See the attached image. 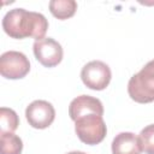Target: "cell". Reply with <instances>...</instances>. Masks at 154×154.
Instances as JSON below:
<instances>
[{
	"mask_svg": "<svg viewBox=\"0 0 154 154\" xmlns=\"http://www.w3.org/2000/svg\"><path fill=\"white\" fill-rule=\"evenodd\" d=\"M30 71V63L22 52L8 51L0 57V73L7 79L24 78Z\"/></svg>",
	"mask_w": 154,
	"mask_h": 154,
	"instance_id": "cell-5",
	"label": "cell"
},
{
	"mask_svg": "<svg viewBox=\"0 0 154 154\" xmlns=\"http://www.w3.org/2000/svg\"><path fill=\"white\" fill-rule=\"evenodd\" d=\"M19 125V118L12 108H0V132H13Z\"/></svg>",
	"mask_w": 154,
	"mask_h": 154,
	"instance_id": "cell-12",
	"label": "cell"
},
{
	"mask_svg": "<svg viewBox=\"0 0 154 154\" xmlns=\"http://www.w3.org/2000/svg\"><path fill=\"white\" fill-rule=\"evenodd\" d=\"M49 11L58 19H67L76 13L77 2L75 0H52L49 1Z\"/></svg>",
	"mask_w": 154,
	"mask_h": 154,
	"instance_id": "cell-10",
	"label": "cell"
},
{
	"mask_svg": "<svg viewBox=\"0 0 154 154\" xmlns=\"http://www.w3.org/2000/svg\"><path fill=\"white\" fill-rule=\"evenodd\" d=\"M138 137L132 132H120L112 141V154H141Z\"/></svg>",
	"mask_w": 154,
	"mask_h": 154,
	"instance_id": "cell-9",
	"label": "cell"
},
{
	"mask_svg": "<svg viewBox=\"0 0 154 154\" xmlns=\"http://www.w3.org/2000/svg\"><path fill=\"white\" fill-rule=\"evenodd\" d=\"M66 154H87V153L79 152V150H73V152H69V153H66Z\"/></svg>",
	"mask_w": 154,
	"mask_h": 154,
	"instance_id": "cell-14",
	"label": "cell"
},
{
	"mask_svg": "<svg viewBox=\"0 0 154 154\" xmlns=\"http://www.w3.org/2000/svg\"><path fill=\"white\" fill-rule=\"evenodd\" d=\"M1 154H20L23 150V142L19 136L13 132H0Z\"/></svg>",
	"mask_w": 154,
	"mask_h": 154,
	"instance_id": "cell-11",
	"label": "cell"
},
{
	"mask_svg": "<svg viewBox=\"0 0 154 154\" xmlns=\"http://www.w3.org/2000/svg\"><path fill=\"white\" fill-rule=\"evenodd\" d=\"M129 96L138 103L154 101V59L148 61L128 82Z\"/></svg>",
	"mask_w": 154,
	"mask_h": 154,
	"instance_id": "cell-2",
	"label": "cell"
},
{
	"mask_svg": "<svg viewBox=\"0 0 154 154\" xmlns=\"http://www.w3.org/2000/svg\"><path fill=\"white\" fill-rule=\"evenodd\" d=\"M25 118L30 126L35 129L48 128L55 118L53 105L46 100H35L25 109Z\"/></svg>",
	"mask_w": 154,
	"mask_h": 154,
	"instance_id": "cell-7",
	"label": "cell"
},
{
	"mask_svg": "<svg viewBox=\"0 0 154 154\" xmlns=\"http://www.w3.org/2000/svg\"><path fill=\"white\" fill-rule=\"evenodd\" d=\"M89 113H95V114H103V106L102 102L90 95H81L75 97L69 106V116L70 118L76 122L79 117Z\"/></svg>",
	"mask_w": 154,
	"mask_h": 154,
	"instance_id": "cell-8",
	"label": "cell"
},
{
	"mask_svg": "<svg viewBox=\"0 0 154 154\" xmlns=\"http://www.w3.org/2000/svg\"><path fill=\"white\" fill-rule=\"evenodd\" d=\"M142 152L146 154H154V124H150L141 130L138 135Z\"/></svg>",
	"mask_w": 154,
	"mask_h": 154,
	"instance_id": "cell-13",
	"label": "cell"
},
{
	"mask_svg": "<svg viewBox=\"0 0 154 154\" xmlns=\"http://www.w3.org/2000/svg\"><path fill=\"white\" fill-rule=\"evenodd\" d=\"M32 51L37 61L46 67H54L63 60V47L52 37H45L40 41H35Z\"/></svg>",
	"mask_w": 154,
	"mask_h": 154,
	"instance_id": "cell-6",
	"label": "cell"
},
{
	"mask_svg": "<svg viewBox=\"0 0 154 154\" xmlns=\"http://www.w3.org/2000/svg\"><path fill=\"white\" fill-rule=\"evenodd\" d=\"M75 131L83 143L95 146L103 141L107 134V128L102 116L89 113L79 117L75 122Z\"/></svg>",
	"mask_w": 154,
	"mask_h": 154,
	"instance_id": "cell-3",
	"label": "cell"
},
{
	"mask_svg": "<svg viewBox=\"0 0 154 154\" xmlns=\"http://www.w3.org/2000/svg\"><path fill=\"white\" fill-rule=\"evenodd\" d=\"M2 29L12 38L32 37L35 41L45 38L48 20L42 13L26 11L24 8L10 10L2 18Z\"/></svg>",
	"mask_w": 154,
	"mask_h": 154,
	"instance_id": "cell-1",
	"label": "cell"
},
{
	"mask_svg": "<svg viewBox=\"0 0 154 154\" xmlns=\"http://www.w3.org/2000/svg\"><path fill=\"white\" fill-rule=\"evenodd\" d=\"M81 78L84 85L89 89L103 90L111 82L112 72L106 63L101 60H93L82 67Z\"/></svg>",
	"mask_w": 154,
	"mask_h": 154,
	"instance_id": "cell-4",
	"label": "cell"
}]
</instances>
